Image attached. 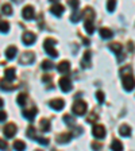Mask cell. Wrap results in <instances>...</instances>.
I'll return each mask as SVG.
<instances>
[{"instance_id":"39","label":"cell","mask_w":135,"mask_h":151,"mask_svg":"<svg viewBox=\"0 0 135 151\" xmlns=\"http://www.w3.org/2000/svg\"><path fill=\"white\" fill-rule=\"evenodd\" d=\"M96 119H97V116H96V113H95V115H91V116H88L87 122H88V123H93V122H96Z\"/></svg>"},{"instance_id":"2","label":"cell","mask_w":135,"mask_h":151,"mask_svg":"<svg viewBox=\"0 0 135 151\" xmlns=\"http://www.w3.org/2000/svg\"><path fill=\"white\" fill-rule=\"evenodd\" d=\"M56 45H57V41L54 38H47V39H45V43H43L45 51H46L51 58H57V57H58V51L54 49Z\"/></svg>"},{"instance_id":"4","label":"cell","mask_w":135,"mask_h":151,"mask_svg":"<svg viewBox=\"0 0 135 151\" xmlns=\"http://www.w3.org/2000/svg\"><path fill=\"white\" fill-rule=\"evenodd\" d=\"M34 61H35V55H34V53H31V51L23 53L22 55H20V58H19L20 65H31Z\"/></svg>"},{"instance_id":"43","label":"cell","mask_w":135,"mask_h":151,"mask_svg":"<svg viewBox=\"0 0 135 151\" xmlns=\"http://www.w3.org/2000/svg\"><path fill=\"white\" fill-rule=\"evenodd\" d=\"M3 105H4V101H3V100H1V99H0V108L3 107Z\"/></svg>"},{"instance_id":"12","label":"cell","mask_w":135,"mask_h":151,"mask_svg":"<svg viewBox=\"0 0 135 151\" xmlns=\"http://www.w3.org/2000/svg\"><path fill=\"white\" fill-rule=\"evenodd\" d=\"M37 113H38V109L32 107V108H30V109H25V111H23V116H25L28 122H32Z\"/></svg>"},{"instance_id":"30","label":"cell","mask_w":135,"mask_h":151,"mask_svg":"<svg viewBox=\"0 0 135 151\" xmlns=\"http://www.w3.org/2000/svg\"><path fill=\"white\" fill-rule=\"evenodd\" d=\"M8 31H9V23L4 22V20H0V32L7 34Z\"/></svg>"},{"instance_id":"35","label":"cell","mask_w":135,"mask_h":151,"mask_svg":"<svg viewBox=\"0 0 135 151\" xmlns=\"http://www.w3.org/2000/svg\"><path fill=\"white\" fill-rule=\"evenodd\" d=\"M69 6L72 7L74 11H77V8H79V6H80V1H77V0H70V1H69Z\"/></svg>"},{"instance_id":"29","label":"cell","mask_w":135,"mask_h":151,"mask_svg":"<svg viewBox=\"0 0 135 151\" xmlns=\"http://www.w3.org/2000/svg\"><path fill=\"white\" fill-rule=\"evenodd\" d=\"M81 18H82V11H74V12L72 14V16H70V20H72L73 23H77Z\"/></svg>"},{"instance_id":"6","label":"cell","mask_w":135,"mask_h":151,"mask_svg":"<svg viewBox=\"0 0 135 151\" xmlns=\"http://www.w3.org/2000/svg\"><path fill=\"white\" fill-rule=\"evenodd\" d=\"M58 85H60V88L62 89V92H69V91H72V88H73L72 81H70V78H68V77H61L60 81H58Z\"/></svg>"},{"instance_id":"7","label":"cell","mask_w":135,"mask_h":151,"mask_svg":"<svg viewBox=\"0 0 135 151\" xmlns=\"http://www.w3.org/2000/svg\"><path fill=\"white\" fill-rule=\"evenodd\" d=\"M49 105H50V108L54 111H61L65 107V101H64L62 99H53V100L49 101Z\"/></svg>"},{"instance_id":"13","label":"cell","mask_w":135,"mask_h":151,"mask_svg":"<svg viewBox=\"0 0 135 151\" xmlns=\"http://www.w3.org/2000/svg\"><path fill=\"white\" fill-rule=\"evenodd\" d=\"M50 12L56 16H61L64 12V6L60 3H53V6H51V8H50Z\"/></svg>"},{"instance_id":"8","label":"cell","mask_w":135,"mask_h":151,"mask_svg":"<svg viewBox=\"0 0 135 151\" xmlns=\"http://www.w3.org/2000/svg\"><path fill=\"white\" fill-rule=\"evenodd\" d=\"M92 134H93L95 138L103 139L104 136H105V128H104L101 124H96V126L92 128Z\"/></svg>"},{"instance_id":"11","label":"cell","mask_w":135,"mask_h":151,"mask_svg":"<svg viewBox=\"0 0 135 151\" xmlns=\"http://www.w3.org/2000/svg\"><path fill=\"white\" fill-rule=\"evenodd\" d=\"M57 70L60 73H62V74H66V73L70 72V63L68 61H62V62H60L57 65Z\"/></svg>"},{"instance_id":"38","label":"cell","mask_w":135,"mask_h":151,"mask_svg":"<svg viewBox=\"0 0 135 151\" xmlns=\"http://www.w3.org/2000/svg\"><path fill=\"white\" fill-rule=\"evenodd\" d=\"M6 119H7V113L4 112V111H1V109H0V123L6 122Z\"/></svg>"},{"instance_id":"34","label":"cell","mask_w":135,"mask_h":151,"mask_svg":"<svg viewBox=\"0 0 135 151\" xmlns=\"http://www.w3.org/2000/svg\"><path fill=\"white\" fill-rule=\"evenodd\" d=\"M115 8H116V1H112V0L108 1L107 3V9L108 11H110V12H113V9Z\"/></svg>"},{"instance_id":"36","label":"cell","mask_w":135,"mask_h":151,"mask_svg":"<svg viewBox=\"0 0 135 151\" xmlns=\"http://www.w3.org/2000/svg\"><path fill=\"white\" fill-rule=\"evenodd\" d=\"M101 143H99V142H92V148H93L95 151H100L101 150Z\"/></svg>"},{"instance_id":"9","label":"cell","mask_w":135,"mask_h":151,"mask_svg":"<svg viewBox=\"0 0 135 151\" xmlns=\"http://www.w3.org/2000/svg\"><path fill=\"white\" fill-rule=\"evenodd\" d=\"M23 18L26 19V20H32L35 16V12H34V7L32 6H27L23 8V12H22Z\"/></svg>"},{"instance_id":"33","label":"cell","mask_w":135,"mask_h":151,"mask_svg":"<svg viewBox=\"0 0 135 151\" xmlns=\"http://www.w3.org/2000/svg\"><path fill=\"white\" fill-rule=\"evenodd\" d=\"M96 99H97L99 103H104V100H105V94H104L101 91H97L96 92Z\"/></svg>"},{"instance_id":"23","label":"cell","mask_w":135,"mask_h":151,"mask_svg":"<svg viewBox=\"0 0 135 151\" xmlns=\"http://www.w3.org/2000/svg\"><path fill=\"white\" fill-rule=\"evenodd\" d=\"M39 127H41V131L49 132V131H50V120L42 119L41 122H39Z\"/></svg>"},{"instance_id":"18","label":"cell","mask_w":135,"mask_h":151,"mask_svg":"<svg viewBox=\"0 0 135 151\" xmlns=\"http://www.w3.org/2000/svg\"><path fill=\"white\" fill-rule=\"evenodd\" d=\"M4 76H6V81H14L15 80V69L14 68H8L4 70Z\"/></svg>"},{"instance_id":"22","label":"cell","mask_w":135,"mask_h":151,"mask_svg":"<svg viewBox=\"0 0 135 151\" xmlns=\"http://www.w3.org/2000/svg\"><path fill=\"white\" fill-rule=\"evenodd\" d=\"M110 49L116 54V55H120V54H122V50H123V46L120 43H118V42H115V43H110Z\"/></svg>"},{"instance_id":"41","label":"cell","mask_w":135,"mask_h":151,"mask_svg":"<svg viewBox=\"0 0 135 151\" xmlns=\"http://www.w3.org/2000/svg\"><path fill=\"white\" fill-rule=\"evenodd\" d=\"M82 41H84L85 46H88V45H89V41H88V39H87V38H82Z\"/></svg>"},{"instance_id":"3","label":"cell","mask_w":135,"mask_h":151,"mask_svg":"<svg viewBox=\"0 0 135 151\" xmlns=\"http://www.w3.org/2000/svg\"><path fill=\"white\" fill-rule=\"evenodd\" d=\"M72 111L76 116H84L87 113V103L82 100H77L72 107Z\"/></svg>"},{"instance_id":"31","label":"cell","mask_w":135,"mask_h":151,"mask_svg":"<svg viewBox=\"0 0 135 151\" xmlns=\"http://www.w3.org/2000/svg\"><path fill=\"white\" fill-rule=\"evenodd\" d=\"M53 62H51V61H49V60H45L43 62L41 63V68L43 70H50V69H53Z\"/></svg>"},{"instance_id":"16","label":"cell","mask_w":135,"mask_h":151,"mask_svg":"<svg viewBox=\"0 0 135 151\" xmlns=\"http://www.w3.org/2000/svg\"><path fill=\"white\" fill-rule=\"evenodd\" d=\"M16 53H18V49H16L15 46H8L6 50V57L7 60H14L16 55Z\"/></svg>"},{"instance_id":"40","label":"cell","mask_w":135,"mask_h":151,"mask_svg":"<svg viewBox=\"0 0 135 151\" xmlns=\"http://www.w3.org/2000/svg\"><path fill=\"white\" fill-rule=\"evenodd\" d=\"M42 81L43 82H51V76H47V74L42 76Z\"/></svg>"},{"instance_id":"37","label":"cell","mask_w":135,"mask_h":151,"mask_svg":"<svg viewBox=\"0 0 135 151\" xmlns=\"http://www.w3.org/2000/svg\"><path fill=\"white\" fill-rule=\"evenodd\" d=\"M0 150H1V151H7V150H8L7 142H4L3 139H0Z\"/></svg>"},{"instance_id":"5","label":"cell","mask_w":135,"mask_h":151,"mask_svg":"<svg viewBox=\"0 0 135 151\" xmlns=\"http://www.w3.org/2000/svg\"><path fill=\"white\" fill-rule=\"evenodd\" d=\"M3 132H4V136L9 139V138H14V136H15V134L18 132V128H16V126L14 123H8L3 128Z\"/></svg>"},{"instance_id":"1","label":"cell","mask_w":135,"mask_h":151,"mask_svg":"<svg viewBox=\"0 0 135 151\" xmlns=\"http://www.w3.org/2000/svg\"><path fill=\"white\" fill-rule=\"evenodd\" d=\"M120 74H122V82H123V88L127 92H131L135 88V78L132 76V68L130 65L124 66L120 69Z\"/></svg>"},{"instance_id":"15","label":"cell","mask_w":135,"mask_h":151,"mask_svg":"<svg viewBox=\"0 0 135 151\" xmlns=\"http://www.w3.org/2000/svg\"><path fill=\"white\" fill-rule=\"evenodd\" d=\"M91 51H85L84 57H82V61H81V65L82 68H91L92 63H91Z\"/></svg>"},{"instance_id":"26","label":"cell","mask_w":135,"mask_h":151,"mask_svg":"<svg viewBox=\"0 0 135 151\" xmlns=\"http://www.w3.org/2000/svg\"><path fill=\"white\" fill-rule=\"evenodd\" d=\"M16 103H18L20 107H25L26 103H27V94H26V93H20L18 97H16Z\"/></svg>"},{"instance_id":"19","label":"cell","mask_w":135,"mask_h":151,"mask_svg":"<svg viewBox=\"0 0 135 151\" xmlns=\"http://www.w3.org/2000/svg\"><path fill=\"white\" fill-rule=\"evenodd\" d=\"M100 37L103 38V39H110V38L113 37V32L111 31L110 28L103 27V28H100Z\"/></svg>"},{"instance_id":"42","label":"cell","mask_w":135,"mask_h":151,"mask_svg":"<svg viewBox=\"0 0 135 151\" xmlns=\"http://www.w3.org/2000/svg\"><path fill=\"white\" fill-rule=\"evenodd\" d=\"M129 49H130V50H134V47H132V42H129Z\"/></svg>"},{"instance_id":"25","label":"cell","mask_w":135,"mask_h":151,"mask_svg":"<svg viewBox=\"0 0 135 151\" xmlns=\"http://www.w3.org/2000/svg\"><path fill=\"white\" fill-rule=\"evenodd\" d=\"M0 88L3 89V91H14V89L16 88V86H14V85H9L8 81H6V80H1L0 81Z\"/></svg>"},{"instance_id":"44","label":"cell","mask_w":135,"mask_h":151,"mask_svg":"<svg viewBox=\"0 0 135 151\" xmlns=\"http://www.w3.org/2000/svg\"><path fill=\"white\" fill-rule=\"evenodd\" d=\"M37 151H42V150H37Z\"/></svg>"},{"instance_id":"14","label":"cell","mask_w":135,"mask_h":151,"mask_svg":"<svg viewBox=\"0 0 135 151\" xmlns=\"http://www.w3.org/2000/svg\"><path fill=\"white\" fill-rule=\"evenodd\" d=\"M72 140V134L70 132H62V134H60V135L57 136V142L58 143H68V142Z\"/></svg>"},{"instance_id":"17","label":"cell","mask_w":135,"mask_h":151,"mask_svg":"<svg viewBox=\"0 0 135 151\" xmlns=\"http://www.w3.org/2000/svg\"><path fill=\"white\" fill-rule=\"evenodd\" d=\"M119 134L122 136H124V138H129V136H131V127L127 126V124H123V126H120Z\"/></svg>"},{"instance_id":"10","label":"cell","mask_w":135,"mask_h":151,"mask_svg":"<svg viewBox=\"0 0 135 151\" xmlns=\"http://www.w3.org/2000/svg\"><path fill=\"white\" fill-rule=\"evenodd\" d=\"M35 39H37V37H35V34H32V32H25L22 37V41L26 46H31L35 42Z\"/></svg>"},{"instance_id":"28","label":"cell","mask_w":135,"mask_h":151,"mask_svg":"<svg viewBox=\"0 0 135 151\" xmlns=\"http://www.w3.org/2000/svg\"><path fill=\"white\" fill-rule=\"evenodd\" d=\"M14 148H15L16 151H25V150H26L25 142H22V140H15V142H14Z\"/></svg>"},{"instance_id":"21","label":"cell","mask_w":135,"mask_h":151,"mask_svg":"<svg viewBox=\"0 0 135 151\" xmlns=\"http://www.w3.org/2000/svg\"><path fill=\"white\" fill-rule=\"evenodd\" d=\"M111 150L112 151H123V145L119 139H113L111 143Z\"/></svg>"},{"instance_id":"32","label":"cell","mask_w":135,"mask_h":151,"mask_svg":"<svg viewBox=\"0 0 135 151\" xmlns=\"http://www.w3.org/2000/svg\"><path fill=\"white\" fill-rule=\"evenodd\" d=\"M1 11H3L4 15H12V7L9 6V4H3Z\"/></svg>"},{"instance_id":"24","label":"cell","mask_w":135,"mask_h":151,"mask_svg":"<svg viewBox=\"0 0 135 151\" xmlns=\"http://www.w3.org/2000/svg\"><path fill=\"white\" fill-rule=\"evenodd\" d=\"M26 135H27L30 139H34V140H38V138H39V136L37 135V131H35V128L32 126H30L27 128V131H26Z\"/></svg>"},{"instance_id":"27","label":"cell","mask_w":135,"mask_h":151,"mask_svg":"<svg viewBox=\"0 0 135 151\" xmlns=\"http://www.w3.org/2000/svg\"><path fill=\"white\" fill-rule=\"evenodd\" d=\"M62 120L68 124L69 127H74L76 126V122H74V117L73 116H70V115H64V117H62Z\"/></svg>"},{"instance_id":"20","label":"cell","mask_w":135,"mask_h":151,"mask_svg":"<svg viewBox=\"0 0 135 151\" xmlns=\"http://www.w3.org/2000/svg\"><path fill=\"white\" fill-rule=\"evenodd\" d=\"M84 28L85 31L88 32L89 35H92L95 32V26H93V20H85L84 22Z\"/></svg>"}]
</instances>
